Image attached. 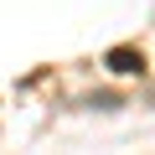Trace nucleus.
I'll return each instance as SVG.
<instances>
[{"instance_id":"1","label":"nucleus","mask_w":155,"mask_h":155,"mask_svg":"<svg viewBox=\"0 0 155 155\" xmlns=\"http://www.w3.org/2000/svg\"><path fill=\"white\" fill-rule=\"evenodd\" d=\"M104 67H109V72H124V78H129V72L140 78V72H145V52H140V47H109V52H104Z\"/></svg>"},{"instance_id":"2","label":"nucleus","mask_w":155,"mask_h":155,"mask_svg":"<svg viewBox=\"0 0 155 155\" xmlns=\"http://www.w3.org/2000/svg\"><path fill=\"white\" fill-rule=\"evenodd\" d=\"M83 109H124V93L119 88H98V93L83 98Z\"/></svg>"}]
</instances>
